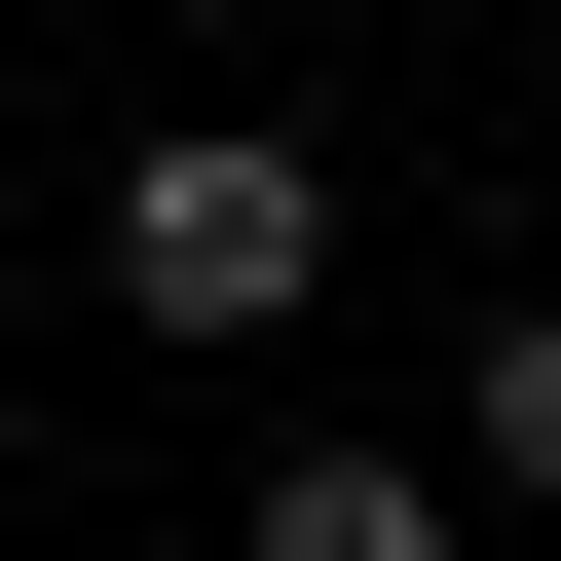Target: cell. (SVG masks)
<instances>
[{"instance_id":"7a4b0ae2","label":"cell","mask_w":561,"mask_h":561,"mask_svg":"<svg viewBox=\"0 0 561 561\" xmlns=\"http://www.w3.org/2000/svg\"><path fill=\"white\" fill-rule=\"evenodd\" d=\"M262 561H449V486H412V449H300V486H262Z\"/></svg>"},{"instance_id":"3957f363","label":"cell","mask_w":561,"mask_h":561,"mask_svg":"<svg viewBox=\"0 0 561 561\" xmlns=\"http://www.w3.org/2000/svg\"><path fill=\"white\" fill-rule=\"evenodd\" d=\"M486 449H524V486H561V300H524V337H486Z\"/></svg>"},{"instance_id":"6da1fadb","label":"cell","mask_w":561,"mask_h":561,"mask_svg":"<svg viewBox=\"0 0 561 561\" xmlns=\"http://www.w3.org/2000/svg\"><path fill=\"white\" fill-rule=\"evenodd\" d=\"M300 262H337V187L262 150V113H187V150L113 187V337H262V300H300Z\"/></svg>"}]
</instances>
